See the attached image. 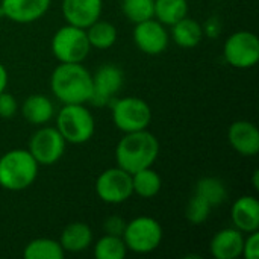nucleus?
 Returning a JSON list of instances; mask_svg holds the SVG:
<instances>
[{"instance_id": "c85d7f7f", "label": "nucleus", "mask_w": 259, "mask_h": 259, "mask_svg": "<svg viewBox=\"0 0 259 259\" xmlns=\"http://www.w3.org/2000/svg\"><path fill=\"white\" fill-rule=\"evenodd\" d=\"M17 99L6 90L0 93V118H12L17 114Z\"/></svg>"}, {"instance_id": "423d86ee", "label": "nucleus", "mask_w": 259, "mask_h": 259, "mask_svg": "<svg viewBox=\"0 0 259 259\" xmlns=\"http://www.w3.org/2000/svg\"><path fill=\"white\" fill-rule=\"evenodd\" d=\"M112 121L118 131L123 134L144 131L152 123V108L150 105L140 97L127 96L115 99L111 103Z\"/></svg>"}, {"instance_id": "6e6552de", "label": "nucleus", "mask_w": 259, "mask_h": 259, "mask_svg": "<svg viewBox=\"0 0 259 259\" xmlns=\"http://www.w3.org/2000/svg\"><path fill=\"white\" fill-rule=\"evenodd\" d=\"M223 56L234 68H253L259 61L258 36L249 30H237L231 33L225 41Z\"/></svg>"}, {"instance_id": "f03ea898", "label": "nucleus", "mask_w": 259, "mask_h": 259, "mask_svg": "<svg viewBox=\"0 0 259 259\" xmlns=\"http://www.w3.org/2000/svg\"><path fill=\"white\" fill-rule=\"evenodd\" d=\"M159 156V141L147 129L124 134L115 147L117 165L131 175L153 167Z\"/></svg>"}, {"instance_id": "0eeeda50", "label": "nucleus", "mask_w": 259, "mask_h": 259, "mask_svg": "<svg viewBox=\"0 0 259 259\" xmlns=\"http://www.w3.org/2000/svg\"><path fill=\"white\" fill-rule=\"evenodd\" d=\"M50 46L59 62H83L91 52L87 30L71 24L59 27L53 33Z\"/></svg>"}, {"instance_id": "7ed1b4c3", "label": "nucleus", "mask_w": 259, "mask_h": 259, "mask_svg": "<svg viewBox=\"0 0 259 259\" xmlns=\"http://www.w3.org/2000/svg\"><path fill=\"white\" fill-rule=\"evenodd\" d=\"M39 165L27 149H11L0 156V187L18 193L33 185Z\"/></svg>"}, {"instance_id": "9d476101", "label": "nucleus", "mask_w": 259, "mask_h": 259, "mask_svg": "<svg viewBox=\"0 0 259 259\" xmlns=\"http://www.w3.org/2000/svg\"><path fill=\"white\" fill-rule=\"evenodd\" d=\"M65 147L67 141L62 138L58 129L44 124L32 134L27 150L39 167H49L56 164L64 156Z\"/></svg>"}, {"instance_id": "f257e3e1", "label": "nucleus", "mask_w": 259, "mask_h": 259, "mask_svg": "<svg viewBox=\"0 0 259 259\" xmlns=\"http://www.w3.org/2000/svg\"><path fill=\"white\" fill-rule=\"evenodd\" d=\"M50 90L62 105L90 103L93 74L82 62H59L50 76Z\"/></svg>"}, {"instance_id": "4be33fe9", "label": "nucleus", "mask_w": 259, "mask_h": 259, "mask_svg": "<svg viewBox=\"0 0 259 259\" xmlns=\"http://www.w3.org/2000/svg\"><path fill=\"white\" fill-rule=\"evenodd\" d=\"M85 30H87V36H88L91 49L94 47L97 50H108L117 42V36H118L117 27L109 21L99 18Z\"/></svg>"}, {"instance_id": "cd10ccee", "label": "nucleus", "mask_w": 259, "mask_h": 259, "mask_svg": "<svg viewBox=\"0 0 259 259\" xmlns=\"http://www.w3.org/2000/svg\"><path fill=\"white\" fill-rule=\"evenodd\" d=\"M212 206L199 194H193L185 208V217L191 225H203L211 215Z\"/></svg>"}, {"instance_id": "aec40b11", "label": "nucleus", "mask_w": 259, "mask_h": 259, "mask_svg": "<svg viewBox=\"0 0 259 259\" xmlns=\"http://www.w3.org/2000/svg\"><path fill=\"white\" fill-rule=\"evenodd\" d=\"M170 27H171L170 38L175 41V44H178L182 49H194L203 39V33H205L203 26L197 20L188 15Z\"/></svg>"}, {"instance_id": "f8f14e48", "label": "nucleus", "mask_w": 259, "mask_h": 259, "mask_svg": "<svg viewBox=\"0 0 259 259\" xmlns=\"http://www.w3.org/2000/svg\"><path fill=\"white\" fill-rule=\"evenodd\" d=\"M135 46L146 55L156 56L167 50L170 42V33L167 26L159 23L155 17L137 23L132 32Z\"/></svg>"}, {"instance_id": "a211bd4d", "label": "nucleus", "mask_w": 259, "mask_h": 259, "mask_svg": "<svg viewBox=\"0 0 259 259\" xmlns=\"http://www.w3.org/2000/svg\"><path fill=\"white\" fill-rule=\"evenodd\" d=\"M55 105L44 94H32L21 105V115L26 121L35 126H44L55 118Z\"/></svg>"}, {"instance_id": "393cba45", "label": "nucleus", "mask_w": 259, "mask_h": 259, "mask_svg": "<svg viewBox=\"0 0 259 259\" xmlns=\"http://www.w3.org/2000/svg\"><path fill=\"white\" fill-rule=\"evenodd\" d=\"M196 194L203 197L212 208L220 206L228 199V188L219 178H202L194 190Z\"/></svg>"}, {"instance_id": "c756f323", "label": "nucleus", "mask_w": 259, "mask_h": 259, "mask_svg": "<svg viewBox=\"0 0 259 259\" xmlns=\"http://www.w3.org/2000/svg\"><path fill=\"white\" fill-rule=\"evenodd\" d=\"M244 243H243V253L241 256L246 259H258L259 258V231L246 234Z\"/></svg>"}, {"instance_id": "ddd939ff", "label": "nucleus", "mask_w": 259, "mask_h": 259, "mask_svg": "<svg viewBox=\"0 0 259 259\" xmlns=\"http://www.w3.org/2000/svg\"><path fill=\"white\" fill-rule=\"evenodd\" d=\"M0 17L18 24L35 23L46 15L52 0H0Z\"/></svg>"}, {"instance_id": "39448f33", "label": "nucleus", "mask_w": 259, "mask_h": 259, "mask_svg": "<svg viewBox=\"0 0 259 259\" xmlns=\"http://www.w3.org/2000/svg\"><path fill=\"white\" fill-rule=\"evenodd\" d=\"M127 252L137 255H147L155 252L164 238L162 226L158 220L149 215H140L126 222L124 232L121 235Z\"/></svg>"}, {"instance_id": "b1692460", "label": "nucleus", "mask_w": 259, "mask_h": 259, "mask_svg": "<svg viewBox=\"0 0 259 259\" xmlns=\"http://www.w3.org/2000/svg\"><path fill=\"white\" fill-rule=\"evenodd\" d=\"M65 256L59 241L52 238H35L23 249L24 259H62Z\"/></svg>"}, {"instance_id": "2eb2a0df", "label": "nucleus", "mask_w": 259, "mask_h": 259, "mask_svg": "<svg viewBox=\"0 0 259 259\" xmlns=\"http://www.w3.org/2000/svg\"><path fill=\"white\" fill-rule=\"evenodd\" d=\"M228 141L231 147L241 156L252 158L259 153V131L252 121H234L228 131Z\"/></svg>"}, {"instance_id": "bb28decb", "label": "nucleus", "mask_w": 259, "mask_h": 259, "mask_svg": "<svg viewBox=\"0 0 259 259\" xmlns=\"http://www.w3.org/2000/svg\"><path fill=\"white\" fill-rule=\"evenodd\" d=\"M123 15L134 24L153 18L155 0H121L120 3Z\"/></svg>"}, {"instance_id": "9b49d317", "label": "nucleus", "mask_w": 259, "mask_h": 259, "mask_svg": "<svg viewBox=\"0 0 259 259\" xmlns=\"http://www.w3.org/2000/svg\"><path fill=\"white\" fill-rule=\"evenodd\" d=\"M124 83V73L114 64H105L93 74V93L90 103L94 106L111 105Z\"/></svg>"}, {"instance_id": "473e14b6", "label": "nucleus", "mask_w": 259, "mask_h": 259, "mask_svg": "<svg viewBox=\"0 0 259 259\" xmlns=\"http://www.w3.org/2000/svg\"><path fill=\"white\" fill-rule=\"evenodd\" d=\"M252 184H253V188H255V190H259V170H255V171H253Z\"/></svg>"}, {"instance_id": "dca6fc26", "label": "nucleus", "mask_w": 259, "mask_h": 259, "mask_svg": "<svg viewBox=\"0 0 259 259\" xmlns=\"http://www.w3.org/2000/svg\"><path fill=\"white\" fill-rule=\"evenodd\" d=\"M231 220L234 228L244 235L259 231V202L256 196H240L232 203Z\"/></svg>"}, {"instance_id": "5701e85b", "label": "nucleus", "mask_w": 259, "mask_h": 259, "mask_svg": "<svg viewBox=\"0 0 259 259\" xmlns=\"http://www.w3.org/2000/svg\"><path fill=\"white\" fill-rule=\"evenodd\" d=\"M188 0H155L153 17L164 26H173L188 15Z\"/></svg>"}, {"instance_id": "412c9836", "label": "nucleus", "mask_w": 259, "mask_h": 259, "mask_svg": "<svg viewBox=\"0 0 259 259\" xmlns=\"http://www.w3.org/2000/svg\"><path fill=\"white\" fill-rule=\"evenodd\" d=\"M162 188V179L152 167L143 168L132 175V190L141 199H152L159 194Z\"/></svg>"}, {"instance_id": "6ab92c4d", "label": "nucleus", "mask_w": 259, "mask_h": 259, "mask_svg": "<svg viewBox=\"0 0 259 259\" xmlns=\"http://www.w3.org/2000/svg\"><path fill=\"white\" fill-rule=\"evenodd\" d=\"M58 241L65 253H80L91 246L93 231L83 222H73L62 229Z\"/></svg>"}, {"instance_id": "2f4dec72", "label": "nucleus", "mask_w": 259, "mask_h": 259, "mask_svg": "<svg viewBox=\"0 0 259 259\" xmlns=\"http://www.w3.org/2000/svg\"><path fill=\"white\" fill-rule=\"evenodd\" d=\"M8 83H9V74H8V70L6 67L0 62V93L5 91L8 88Z\"/></svg>"}, {"instance_id": "7c9ffc66", "label": "nucleus", "mask_w": 259, "mask_h": 259, "mask_svg": "<svg viewBox=\"0 0 259 259\" xmlns=\"http://www.w3.org/2000/svg\"><path fill=\"white\" fill-rule=\"evenodd\" d=\"M126 228V220H123L118 215H109L105 222H103V231L108 235H115V237H121Z\"/></svg>"}, {"instance_id": "f3484780", "label": "nucleus", "mask_w": 259, "mask_h": 259, "mask_svg": "<svg viewBox=\"0 0 259 259\" xmlns=\"http://www.w3.org/2000/svg\"><path fill=\"white\" fill-rule=\"evenodd\" d=\"M244 234L237 228H225L214 234L209 252L215 259H237L243 253Z\"/></svg>"}, {"instance_id": "1a4fd4ad", "label": "nucleus", "mask_w": 259, "mask_h": 259, "mask_svg": "<svg viewBox=\"0 0 259 259\" xmlns=\"http://www.w3.org/2000/svg\"><path fill=\"white\" fill-rule=\"evenodd\" d=\"M97 197L108 205H120L134 196L132 175L121 167H111L102 171L94 184Z\"/></svg>"}, {"instance_id": "20e7f679", "label": "nucleus", "mask_w": 259, "mask_h": 259, "mask_svg": "<svg viewBox=\"0 0 259 259\" xmlns=\"http://www.w3.org/2000/svg\"><path fill=\"white\" fill-rule=\"evenodd\" d=\"M56 129L67 144H85L96 132V120L87 103H70L55 114Z\"/></svg>"}, {"instance_id": "4468645a", "label": "nucleus", "mask_w": 259, "mask_h": 259, "mask_svg": "<svg viewBox=\"0 0 259 259\" xmlns=\"http://www.w3.org/2000/svg\"><path fill=\"white\" fill-rule=\"evenodd\" d=\"M61 11L67 24L87 29L102 17L103 0H62Z\"/></svg>"}, {"instance_id": "a878e982", "label": "nucleus", "mask_w": 259, "mask_h": 259, "mask_svg": "<svg viewBox=\"0 0 259 259\" xmlns=\"http://www.w3.org/2000/svg\"><path fill=\"white\" fill-rule=\"evenodd\" d=\"M93 253L96 259H123L127 255V249L121 237L105 234L96 241Z\"/></svg>"}]
</instances>
